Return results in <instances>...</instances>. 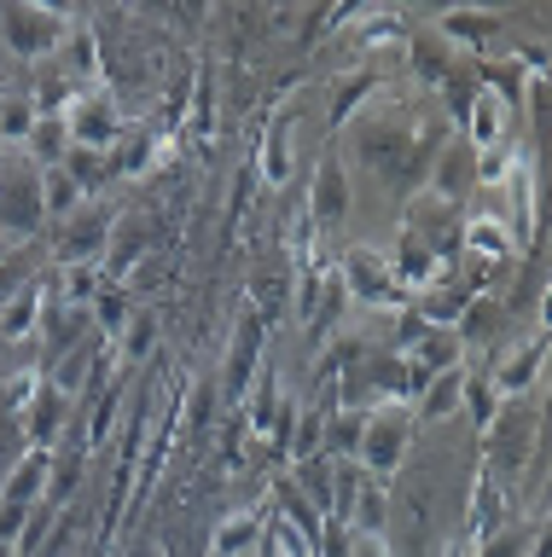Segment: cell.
Returning <instances> with one entry per match:
<instances>
[{"label": "cell", "mask_w": 552, "mask_h": 557, "mask_svg": "<svg viewBox=\"0 0 552 557\" xmlns=\"http://www.w3.org/2000/svg\"><path fill=\"white\" fill-rule=\"evenodd\" d=\"M343 128H349V157L355 163L390 174V181L407 186V191L425 186V169H430V157H437V146H442L437 122H425L413 104L390 99L384 87H378Z\"/></svg>", "instance_id": "obj_1"}, {"label": "cell", "mask_w": 552, "mask_h": 557, "mask_svg": "<svg viewBox=\"0 0 552 557\" xmlns=\"http://www.w3.org/2000/svg\"><path fill=\"white\" fill-rule=\"evenodd\" d=\"M47 226V203H41V163H29L19 146L0 151V233L12 244H36Z\"/></svg>", "instance_id": "obj_2"}, {"label": "cell", "mask_w": 552, "mask_h": 557, "mask_svg": "<svg viewBox=\"0 0 552 557\" xmlns=\"http://www.w3.org/2000/svg\"><path fill=\"white\" fill-rule=\"evenodd\" d=\"M477 442H482V470H489V476H500V482H512L517 470L535 459V442H541V412L529 407V395L500 400L494 424L482 430Z\"/></svg>", "instance_id": "obj_3"}, {"label": "cell", "mask_w": 552, "mask_h": 557, "mask_svg": "<svg viewBox=\"0 0 552 557\" xmlns=\"http://www.w3.org/2000/svg\"><path fill=\"white\" fill-rule=\"evenodd\" d=\"M419 435V418H413V400H384V407H367V430H360V447H355V465L367 476L390 482L395 470L407 465V447Z\"/></svg>", "instance_id": "obj_4"}, {"label": "cell", "mask_w": 552, "mask_h": 557, "mask_svg": "<svg viewBox=\"0 0 552 557\" xmlns=\"http://www.w3.org/2000/svg\"><path fill=\"white\" fill-rule=\"evenodd\" d=\"M338 278H343V290H349V302H360V308L395 313V308L413 302V296L402 290V278H395V268H390V256L378 250V244H349V250L338 256Z\"/></svg>", "instance_id": "obj_5"}, {"label": "cell", "mask_w": 552, "mask_h": 557, "mask_svg": "<svg viewBox=\"0 0 552 557\" xmlns=\"http://www.w3.org/2000/svg\"><path fill=\"white\" fill-rule=\"evenodd\" d=\"M53 116L64 122L71 146H94V151H111V146H116V134L128 128V122H123V104H116V94H111L106 82L76 87V94L64 99Z\"/></svg>", "instance_id": "obj_6"}, {"label": "cell", "mask_w": 552, "mask_h": 557, "mask_svg": "<svg viewBox=\"0 0 552 557\" xmlns=\"http://www.w3.org/2000/svg\"><path fill=\"white\" fill-rule=\"evenodd\" d=\"M64 29H71V17H53V12L29 7V0H7L0 7V47L12 59H53L64 47Z\"/></svg>", "instance_id": "obj_7"}, {"label": "cell", "mask_w": 552, "mask_h": 557, "mask_svg": "<svg viewBox=\"0 0 552 557\" xmlns=\"http://www.w3.org/2000/svg\"><path fill=\"white\" fill-rule=\"evenodd\" d=\"M262 343H268V325H262V313H256V302H245L238 308V325H233V343H228V360H221V383H216L228 407L245 400L256 366H262Z\"/></svg>", "instance_id": "obj_8"}, {"label": "cell", "mask_w": 552, "mask_h": 557, "mask_svg": "<svg viewBox=\"0 0 552 557\" xmlns=\"http://www.w3.org/2000/svg\"><path fill=\"white\" fill-rule=\"evenodd\" d=\"M111 221H116V209H106L99 198H88L82 209H71V215L59 221L64 233H53V268L99 261V256H106V238H111Z\"/></svg>", "instance_id": "obj_9"}, {"label": "cell", "mask_w": 552, "mask_h": 557, "mask_svg": "<svg viewBox=\"0 0 552 557\" xmlns=\"http://www.w3.org/2000/svg\"><path fill=\"white\" fill-rule=\"evenodd\" d=\"M349 203H355V191H349V163H343L338 151H326L315 174H308V221L320 226V233H338L343 221H349Z\"/></svg>", "instance_id": "obj_10"}, {"label": "cell", "mask_w": 552, "mask_h": 557, "mask_svg": "<svg viewBox=\"0 0 552 557\" xmlns=\"http://www.w3.org/2000/svg\"><path fill=\"white\" fill-rule=\"evenodd\" d=\"M500 191H506L512 215H500L512 226L517 250H529L535 233H541V181H535V157L529 151H512V169L500 174Z\"/></svg>", "instance_id": "obj_11"}, {"label": "cell", "mask_w": 552, "mask_h": 557, "mask_svg": "<svg viewBox=\"0 0 552 557\" xmlns=\"http://www.w3.org/2000/svg\"><path fill=\"white\" fill-rule=\"evenodd\" d=\"M402 360H407V395H419L437 372H454V366H465V343H459L454 325H425L419 337L402 348Z\"/></svg>", "instance_id": "obj_12"}, {"label": "cell", "mask_w": 552, "mask_h": 557, "mask_svg": "<svg viewBox=\"0 0 552 557\" xmlns=\"http://www.w3.org/2000/svg\"><path fill=\"white\" fill-rule=\"evenodd\" d=\"M437 35H442L454 52H471V59H482V52H494L500 35H506V12H500V7H442Z\"/></svg>", "instance_id": "obj_13"}, {"label": "cell", "mask_w": 552, "mask_h": 557, "mask_svg": "<svg viewBox=\"0 0 552 557\" xmlns=\"http://www.w3.org/2000/svg\"><path fill=\"white\" fill-rule=\"evenodd\" d=\"M425 191H437L447 203H465L477 191V146L465 134H447L437 146V157L425 169Z\"/></svg>", "instance_id": "obj_14"}, {"label": "cell", "mask_w": 552, "mask_h": 557, "mask_svg": "<svg viewBox=\"0 0 552 557\" xmlns=\"http://www.w3.org/2000/svg\"><path fill=\"white\" fill-rule=\"evenodd\" d=\"M541 366H547V325H535L524 343H512L506 355L489 366V383L506 400H517V395H529L535 383H541Z\"/></svg>", "instance_id": "obj_15"}, {"label": "cell", "mask_w": 552, "mask_h": 557, "mask_svg": "<svg viewBox=\"0 0 552 557\" xmlns=\"http://www.w3.org/2000/svg\"><path fill=\"white\" fill-rule=\"evenodd\" d=\"M512 128H517V104H506V99L494 94V87H477L471 104H465L459 134H465V139H471V146L482 151V146H506Z\"/></svg>", "instance_id": "obj_16"}, {"label": "cell", "mask_w": 552, "mask_h": 557, "mask_svg": "<svg viewBox=\"0 0 552 557\" xmlns=\"http://www.w3.org/2000/svg\"><path fill=\"white\" fill-rule=\"evenodd\" d=\"M41 337H47V366L64 360L76 343L94 337V313L82 302H59L53 290H47V308H41Z\"/></svg>", "instance_id": "obj_17"}, {"label": "cell", "mask_w": 552, "mask_h": 557, "mask_svg": "<svg viewBox=\"0 0 552 557\" xmlns=\"http://www.w3.org/2000/svg\"><path fill=\"white\" fill-rule=\"evenodd\" d=\"M76 400L71 395H59L53 383H36V389H29V400L19 407V418H24V442L29 447H53L59 442V430H64V412H71Z\"/></svg>", "instance_id": "obj_18"}, {"label": "cell", "mask_w": 552, "mask_h": 557, "mask_svg": "<svg viewBox=\"0 0 552 557\" xmlns=\"http://www.w3.org/2000/svg\"><path fill=\"white\" fill-rule=\"evenodd\" d=\"M146 244H151V221L146 215H116L111 238H106V256H99L106 278H123V285H128V273H134V261H140Z\"/></svg>", "instance_id": "obj_19"}, {"label": "cell", "mask_w": 552, "mask_h": 557, "mask_svg": "<svg viewBox=\"0 0 552 557\" xmlns=\"http://www.w3.org/2000/svg\"><path fill=\"white\" fill-rule=\"evenodd\" d=\"M459 256H477V261H489V268H506V261H517V238H512V226L500 221V215H465V244H459Z\"/></svg>", "instance_id": "obj_20"}, {"label": "cell", "mask_w": 552, "mask_h": 557, "mask_svg": "<svg viewBox=\"0 0 552 557\" xmlns=\"http://www.w3.org/2000/svg\"><path fill=\"white\" fill-rule=\"evenodd\" d=\"M291 151H297V111H280L262 134V151H256V169H262L268 186L291 181Z\"/></svg>", "instance_id": "obj_21"}, {"label": "cell", "mask_w": 552, "mask_h": 557, "mask_svg": "<svg viewBox=\"0 0 552 557\" xmlns=\"http://www.w3.org/2000/svg\"><path fill=\"white\" fill-rule=\"evenodd\" d=\"M512 511V499H506V482L489 476V470H477V482H471V511H465V534H471V546L482 534H494L500 522H506Z\"/></svg>", "instance_id": "obj_22"}, {"label": "cell", "mask_w": 552, "mask_h": 557, "mask_svg": "<svg viewBox=\"0 0 552 557\" xmlns=\"http://www.w3.org/2000/svg\"><path fill=\"white\" fill-rule=\"evenodd\" d=\"M47 476H53V447H24V459L7 470V482H0V499L36 505L47 494Z\"/></svg>", "instance_id": "obj_23"}, {"label": "cell", "mask_w": 552, "mask_h": 557, "mask_svg": "<svg viewBox=\"0 0 552 557\" xmlns=\"http://www.w3.org/2000/svg\"><path fill=\"white\" fill-rule=\"evenodd\" d=\"M262 529H268V505L233 511V517L210 534V552H216V557H250L256 546H262Z\"/></svg>", "instance_id": "obj_24"}, {"label": "cell", "mask_w": 552, "mask_h": 557, "mask_svg": "<svg viewBox=\"0 0 552 557\" xmlns=\"http://www.w3.org/2000/svg\"><path fill=\"white\" fill-rule=\"evenodd\" d=\"M41 308H47V278H29L24 290H12L7 302H0V337L19 343L29 331L41 325Z\"/></svg>", "instance_id": "obj_25"}, {"label": "cell", "mask_w": 552, "mask_h": 557, "mask_svg": "<svg viewBox=\"0 0 552 557\" xmlns=\"http://www.w3.org/2000/svg\"><path fill=\"white\" fill-rule=\"evenodd\" d=\"M500 325H506V302H494V296H471V302L459 308V320H454L465 355H471V348H482V343H494Z\"/></svg>", "instance_id": "obj_26"}, {"label": "cell", "mask_w": 552, "mask_h": 557, "mask_svg": "<svg viewBox=\"0 0 552 557\" xmlns=\"http://www.w3.org/2000/svg\"><path fill=\"white\" fill-rule=\"evenodd\" d=\"M378 87H384V82H378L372 64H360V70H349V76H338V82H332V104H326V122H332V128H343V122H349L360 104L378 94Z\"/></svg>", "instance_id": "obj_27"}, {"label": "cell", "mask_w": 552, "mask_h": 557, "mask_svg": "<svg viewBox=\"0 0 552 557\" xmlns=\"http://www.w3.org/2000/svg\"><path fill=\"white\" fill-rule=\"evenodd\" d=\"M355 35V47H402L407 41V12L402 7H367L355 24H343Z\"/></svg>", "instance_id": "obj_28"}, {"label": "cell", "mask_w": 552, "mask_h": 557, "mask_svg": "<svg viewBox=\"0 0 552 557\" xmlns=\"http://www.w3.org/2000/svg\"><path fill=\"white\" fill-rule=\"evenodd\" d=\"M111 157V181H140V174L163 157V139H151V134H116V146L106 151Z\"/></svg>", "instance_id": "obj_29"}, {"label": "cell", "mask_w": 552, "mask_h": 557, "mask_svg": "<svg viewBox=\"0 0 552 557\" xmlns=\"http://www.w3.org/2000/svg\"><path fill=\"white\" fill-rule=\"evenodd\" d=\"M541 529H547V517H529V522H500L494 534H482L477 540V557H529L535 546H541Z\"/></svg>", "instance_id": "obj_30"}, {"label": "cell", "mask_w": 552, "mask_h": 557, "mask_svg": "<svg viewBox=\"0 0 552 557\" xmlns=\"http://www.w3.org/2000/svg\"><path fill=\"white\" fill-rule=\"evenodd\" d=\"M459 389H465V366H454V372H437L419 395H413V418L442 424L447 412H459Z\"/></svg>", "instance_id": "obj_31"}, {"label": "cell", "mask_w": 552, "mask_h": 557, "mask_svg": "<svg viewBox=\"0 0 552 557\" xmlns=\"http://www.w3.org/2000/svg\"><path fill=\"white\" fill-rule=\"evenodd\" d=\"M402 47H407V64H413V76H419L425 87H437V82L447 76V70H454V59H459V52L447 47L442 35H407Z\"/></svg>", "instance_id": "obj_32"}, {"label": "cell", "mask_w": 552, "mask_h": 557, "mask_svg": "<svg viewBox=\"0 0 552 557\" xmlns=\"http://www.w3.org/2000/svg\"><path fill=\"white\" fill-rule=\"evenodd\" d=\"M360 430H367V407H338L326 412V453H332V459H355V447H360Z\"/></svg>", "instance_id": "obj_33"}, {"label": "cell", "mask_w": 552, "mask_h": 557, "mask_svg": "<svg viewBox=\"0 0 552 557\" xmlns=\"http://www.w3.org/2000/svg\"><path fill=\"white\" fill-rule=\"evenodd\" d=\"M88 313H94L99 337H116V331L128 325V313H134V296H128L123 278H106V285H99V296L88 302Z\"/></svg>", "instance_id": "obj_34"}, {"label": "cell", "mask_w": 552, "mask_h": 557, "mask_svg": "<svg viewBox=\"0 0 552 557\" xmlns=\"http://www.w3.org/2000/svg\"><path fill=\"white\" fill-rule=\"evenodd\" d=\"M99 360V337H88V343H76L71 348V355H64V360H53V366H47V372H53V377H47V383H53V389L59 395H82V389H88V366Z\"/></svg>", "instance_id": "obj_35"}, {"label": "cell", "mask_w": 552, "mask_h": 557, "mask_svg": "<svg viewBox=\"0 0 552 557\" xmlns=\"http://www.w3.org/2000/svg\"><path fill=\"white\" fill-rule=\"evenodd\" d=\"M273 511H285V522H291V529H303L308 540H320V511H315V499H308L303 494V487L297 482H291V476H280V482H273Z\"/></svg>", "instance_id": "obj_36"}, {"label": "cell", "mask_w": 552, "mask_h": 557, "mask_svg": "<svg viewBox=\"0 0 552 557\" xmlns=\"http://www.w3.org/2000/svg\"><path fill=\"white\" fill-rule=\"evenodd\" d=\"M19 151L29 157V163L53 169V163H64V151H71V134H64L59 116H36V128H29V139H24Z\"/></svg>", "instance_id": "obj_37"}, {"label": "cell", "mask_w": 552, "mask_h": 557, "mask_svg": "<svg viewBox=\"0 0 552 557\" xmlns=\"http://www.w3.org/2000/svg\"><path fill=\"white\" fill-rule=\"evenodd\" d=\"M151 348H158V320H151V313H128V325L111 337V355L123 360V366L151 360Z\"/></svg>", "instance_id": "obj_38"}, {"label": "cell", "mask_w": 552, "mask_h": 557, "mask_svg": "<svg viewBox=\"0 0 552 557\" xmlns=\"http://www.w3.org/2000/svg\"><path fill=\"white\" fill-rule=\"evenodd\" d=\"M41 203H47V221H64L71 209L88 203V191L64 174V163H53V169H41Z\"/></svg>", "instance_id": "obj_39"}, {"label": "cell", "mask_w": 552, "mask_h": 557, "mask_svg": "<svg viewBox=\"0 0 552 557\" xmlns=\"http://www.w3.org/2000/svg\"><path fill=\"white\" fill-rule=\"evenodd\" d=\"M349 529H367V534H384V529H390V487L378 482V476L360 482L355 511H349Z\"/></svg>", "instance_id": "obj_40"}, {"label": "cell", "mask_w": 552, "mask_h": 557, "mask_svg": "<svg viewBox=\"0 0 552 557\" xmlns=\"http://www.w3.org/2000/svg\"><path fill=\"white\" fill-rule=\"evenodd\" d=\"M500 400H506V395H500L494 389V383H489V372H465V389H459V407L465 412H471V430L482 435V430H489L494 424V412H500Z\"/></svg>", "instance_id": "obj_41"}, {"label": "cell", "mask_w": 552, "mask_h": 557, "mask_svg": "<svg viewBox=\"0 0 552 557\" xmlns=\"http://www.w3.org/2000/svg\"><path fill=\"white\" fill-rule=\"evenodd\" d=\"M53 59H64V70L88 87V82H99V47H94V35L88 29H64V47L53 52Z\"/></svg>", "instance_id": "obj_42"}, {"label": "cell", "mask_w": 552, "mask_h": 557, "mask_svg": "<svg viewBox=\"0 0 552 557\" xmlns=\"http://www.w3.org/2000/svg\"><path fill=\"white\" fill-rule=\"evenodd\" d=\"M64 174H71V181L94 198V191L111 181V157L94 151V146H71V151H64Z\"/></svg>", "instance_id": "obj_43"}, {"label": "cell", "mask_w": 552, "mask_h": 557, "mask_svg": "<svg viewBox=\"0 0 552 557\" xmlns=\"http://www.w3.org/2000/svg\"><path fill=\"white\" fill-rule=\"evenodd\" d=\"M36 99H29V94H12V87H7V94H0V139H7V146H24V139H29V128H36Z\"/></svg>", "instance_id": "obj_44"}, {"label": "cell", "mask_w": 552, "mask_h": 557, "mask_svg": "<svg viewBox=\"0 0 552 557\" xmlns=\"http://www.w3.org/2000/svg\"><path fill=\"white\" fill-rule=\"evenodd\" d=\"M99 285H106V268L99 261H76V268H59V302H82L88 308Z\"/></svg>", "instance_id": "obj_45"}, {"label": "cell", "mask_w": 552, "mask_h": 557, "mask_svg": "<svg viewBox=\"0 0 552 557\" xmlns=\"http://www.w3.org/2000/svg\"><path fill=\"white\" fill-rule=\"evenodd\" d=\"M76 487H82V459H53V476H47L41 505H53V511H71Z\"/></svg>", "instance_id": "obj_46"}, {"label": "cell", "mask_w": 552, "mask_h": 557, "mask_svg": "<svg viewBox=\"0 0 552 557\" xmlns=\"http://www.w3.org/2000/svg\"><path fill=\"white\" fill-rule=\"evenodd\" d=\"M216 400H221L216 377H198V383H193V400H186V424L204 430V424H210V412H216Z\"/></svg>", "instance_id": "obj_47"}, {"label": "cell", "mask_w": 552, "mask_h": 557, "mask_svg": "<svg viewBox=\"0 0 552 557\" xmlns=\"http://www.w3.org/2000/svg\"><path fill=\"white\" fill-rule=\"evenodd\" d=\"M29 278H36V273H29V261H24V250H12V256H0V302H7V296H12V290H24V285H29Z\"/></svg>", "instance_id": "obj_48"}, {"label": "cell", "mask_w": 552, "mask_h": 557, "mask_svg": "<svg viewBox=\"0 0 552 557\" xmlns=\"http://www.w3.org/2000/svg\"><path fill=\"white\" fill-rule=\"evenodd\" d=\"M343 557H395V552H390V534L349 529V546H343Z\"/></svg>", "instance_id": "obj_49"}, {"label": "cell", "mask_w": 552, "mask_h": 557, "mask_svg": "<svg viewBox=\"0 0 552 557\" xmlns=\"http://www.w3.org/2000/svg\"><path fill=\"white\" fill-rule=\"evenodd\" d=\"M24 522H29V505H19V499H0V540H7V546H19Z\"/></svg>", "instance_id": "obj_50"}, {"label": "cell", "mask_w": 552, "mask_h": 557, "mask_svg": "<svg viewBox=\"0 0 552 557\" xmlns=\"http://www.w3.org/2000/svg\"><path fill=\"white\" fill-rule=\"evenodd\" d=\"M29 7H41V12H53V17H71L76 0H29Z\"/></svg>", "instance_id": "obj_51"}, {"label": "cell", "mask_w": 552, "mask_h": 557, "mask_svg": "<svg viewBox=\"0 0 552 557\" xmlns=\"http://www.w3.org/2000/svg\"><path fill=\"white\" fill-rule=\"evenodd\" d=\"M12 250H19V244H12L7 233H0V256H12ZM24 250H29V244H24Z\"/></svg>", "instance_id": "obj_52"}, {"label": "cell", "mask_w": 552, "mask_h": 557, "mask_svg": "<svg viewBox=\"0 0 552 557\" xmlns=\"http://www.w3.org/2000/svg\"><path fill=\"white\" fill-rule=\"evenodd\" d=\"M0 557H19V546H7V540H0Z\"/></svg>", "instance_id": "obj_53"}, {"label": "cell", "mask_w": 552, "mask_h": 557, "mask_svg": "<svg viewBox=\"0 0 552 557\" xmlns=\"http://www.w3.org/2000/svg\"><path fill=\"white\" fill-rule=\"evenodd\" d=\"M447 557H465V546H454V552H447Z\"/></svg>", "instance_id": "obj_54"}, {"label": "cell", "mask_w": 552, "mask_h": 557, "mask_svg": "<svg viewBox=\"0 0 552 557\" xmlns=\"http://www.w3.org/2000/svg\"><path fill=\"white\" fill-rule=\"evenodd\" d=\"M0 151H7V139H0Z\"/></svg>", "instance_id": "obj_55"}]
</instances>
